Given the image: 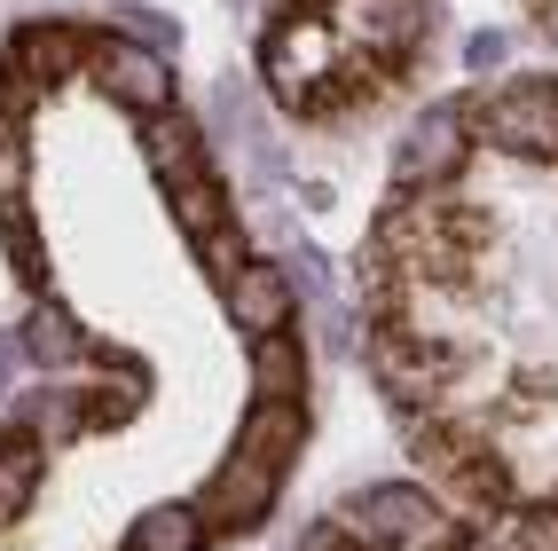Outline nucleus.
<instances>
[{
  "instance_id": "9",
  "label": "nucleus",
  "mask_w": 558,
  "mask_h": 551,
  "mask_svg": "<svg viewBox=\"0 0 558 551\" xmlns=\"http://www.w3.org/2000/svg\"><path fill=\"white\" fill-rule=\"evenodd\" d=\"M16 426L32 441H71V433H87V386H48V394H24L16 402Z\"/></svg>"
},
{
  "instance_id": "13",
  "label": "nucleus",
  "mask_w": 558,
  "mask_h": 551,
  "mask_svg": "<svg viewBox=\"0 0 558 551\" xmlns=\"http://www.w3.org/2000/svg\"><path fill=\"white\" fill-rule=\"evenodd\" d=\"M9 355H16V347H9V339H0V386H9Z\"/></svg>"
},
{
  "instance_id": "12",
  "label": "nucleus",
  "mask_w": 558,
  "mask_h": 551,
  "mask_svg": "<svg viewBox=\"0 0 558 551\" xmlns=\"http://www.w3.org/2000/svg\"><path fill=\"white\" fill-rule=\"evenodd\" d=\"M464 56H472V71H496V63H504V40H496V32H480Z\"/></svg>"
},
{
  "instance_id": "6",
  "label": "nucleus",
  "mask_w": 558,
  "mask_h": 551,
  "mask_svg": "<svg viewBox=\"0 0 558 551\" xmlns=\"http://www.w3.org/2000/svg\"><path fill=\"white\" fill-rule=\"evenodd\" d=\"M300 433H307L300 402H252V410H244V426H236V450L283 472L291 457H300Z\"/></svg>"
},
{
  "instance_id": "2",
  "label": "nucleus",
  "mask_w": 558,
  "mask_h": 551,
  "mask_svg": "<svg viewBox=\"0 0 558 551\" xmlns=\"http://www.w3.org/2000/svg\"><path fill=\"white\" fill-rule=\"evenodd\" d=\"M276 489H283V472H276V465H259V457L229 450V465H220L190 504H197L205 536H244V528H259V520L276 512Z\"/></svg>"
},
{
  "instance_id": "8",
  "label": "nucleus",
  "mask_w": 558,
  "mask_h": 551,
  "mask_svg": "<svg viewBox=\"0 0 558 551\" xmlns=\"http://www.w3.org/2000/svg\"><path fill=\"white\" fill-rule=\"evenodd\" d=\"M40 457H48V441H32L24 426H9V433H0V528H9V520H24L32 489H40Z\"/></svg>"
},
{
  "instance_id": "7",
  "label": "nucleus",
  "mask_w": 558,
  "mask_h": 551,
  "mask_svg": "<svg viewBox=\"0 0 558 551\" xmlns=\"http://www.w3.org/2000/svg\"><path fill=\"white\" fill-rule=\"evenodd\" d=\"M300 386H307V355L291 331L252 339V402H300Z\"/></svg>"
},
{
  "instance_id": "10",
  "label": "nucleus",
  "mask_w": 558,
  "mask_h": 551,
  "mask_svg": "<svg viewBox=\"0 0 558 551\" xmlns=\"http://www.w3.org/2000/svg\"><path fill=\"white\" fill-rule=\"evenodd\" d=\"M205 543V520H197V504H158V512H142L126 551H197Z\"/></svg>"
},
{
  "instance_id": "1",
  "label": "nucleus",
  "mask_w": 558,
  "mask_h": 551,
  "mask_svg": "<svg viewBox=\"0 0 558 551\" xmlns=\"http://www.w3.org/2000/svg\"><path fill=\"white\" fill-rule=\"evenodd\" d=\"M347 520L369 536V543H386V551H457L464 520H449L425 489H409V481H386V489H362Z\"/></svg>"
},
{
  "instance_id": "5",
  "label": "nucleus",
  "mask_w": 558,
  "mask_h": 551,
  "mask_svg": "<svg viewBox=\"0 0 558 551\" xmlns=\"http://www.w3.org/2000/svg\"><path fill=\"white\" fill-rule=\"evenodd\" d=\"M16 347L40 362V371H71V362H87V355H95V339H87V331L71 323V308H56V300H32Z\"/></svg>"
},
{
  "instance_id": "3",
  "label": "nucleus",
  "mask_w": 558,
  "mask_h": 551,
  "mask_svg": "<svg viewBox=\"0 0 558 551\" xmlns=\"http://www.w3.org/2000/svg\"><path fill=\"white\" fill-rule=\"evenodd\" d=\"M472 158V110L464 103H433L417 127H409L401 158H393V181L401 190H449Z\"/></svg>"
},
{
  "instance_id": "11",
  "label": "nucleus",
  "mask_w": 558,
  "mask_h": 551,
  "mask_svg": "<svg viewBox=\"0 0 558 551\" xmlns=\"http://www.w3.org/2000/svg\"><path fill=\"white\" fill-rule=\"evenodd\" d=\"M300 551H378V543H369L354 520H323V528H307V543Z\"/></svg>"
},
{
  "instance_id": "4",
  "label": "nucleus",
  "mask_w": 558,
  "mask_h": 551,
  "mask_svg": "<svg viewBox=\"0 0 558 551\" xmlns=\"http://www.w3.org/2000/svg\"><path fill=\"white\" fill-rule=\"evenodd\" d=\"M220 300H229V323L244 331V339H268V331H291V276L276 261H244L229 284H220Z\"/></svg>"
}]
</instances>
